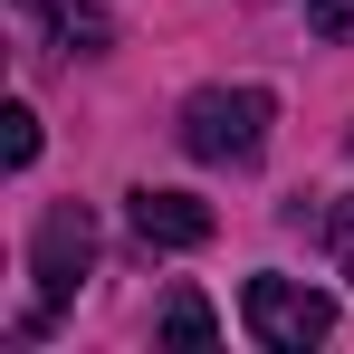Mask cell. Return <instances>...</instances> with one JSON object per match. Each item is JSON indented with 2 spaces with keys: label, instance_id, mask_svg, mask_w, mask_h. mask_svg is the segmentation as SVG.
<instances>
[{
  "label": "cell",
  "instance_id": "cell-1",
  "mask_svg": "<svg viewBox=\"0 0 354 354\" xmlns=\"http://www.w3.org/2000/svg\"><path fill=\"white\" fill-rule=\"evenodd\" d=\"M268 124H278V106H268V86H201L192 106H182V153L192 163H259L268 153Z\"/></svg>",
  "mask_w": 354,
  "mask_h": 354
},
{
  "label": "cell",
  "instance_id": "cell-2",
  "mask_svg": "<svg viewBox=\"0 0 354 354\" xmlns=\"http://www.w3.org/2000/svg\"><path fill=\"white\" fill-rule=\"evenodd\" d=\"M239 316H249V335L268 354H306V345L335 335V297L297 288V278H249V288H239Z\"/></svg>",
  "mask_w": 354,
  "mask_h": 354
},
{
  "label": "cell",
  "instance_id": "cell-3",
  "mask_svg": "<svg viewBox=\"0 0 354 354\" xmlns=\"http://www.w3.org/2000/svg\"><path fill=\"white\" fill-rule=\"evenodd\" d=\"M86 268H96V221H86V201H58V211L39 221V239H29V278H39V316H48V306H67Z\"/></svg>",
  "mask_w": 354,
  "mask_h": 354
},
{
  "label": "cell",
  "instance_id": "cell-4",
  "mask_svg": "<svg viewBox=\"0 0 354 354\" xmlns=\"http://www.w3.org/2000/svg\"><path fill=\"white\" fill-rule=\"evenodd\" d=\"M124 211H134V230H144V249H201V239L221 230V221H211V201H192V192H163V182L124 192Z\"/></svg>",
  "mask_w": 354,
  "mask_h": 354
},
{
  "label": "cell",
  "instance_id": "cell-5",
  "mask_svg": "<svg viewBox=\"0 0 354 354\" xmlns=\"http://www.w3.org/2000/svg\"><path fill=\"white\" fill-rule=\"evenodd\" d=\"M211 335H221V326H211V306H201V297H192V288H173V297H163V345H182V354H201V345H211Z\"/></svg>",
  "mask_w": 354,
  "mask_h": 354
},
{
  "label": "cell",
  "instance_id": "cell-6",
  "mask_svg": "<svg viewBox=\"0 0 354 354\" xmlns=\"http://www.w3.org/2000/svg\"><path fill=\"white\" fill-rule=\"evenodd\" d=\"M0 163H10V173L39 163V115H29V106H0Z\"/></svg>",
  "mask_w": 354,
  "mask_h": 354
},
{
  "label": "cell",
  "instance_id": "cell-7",
  "mask_svg": "<svg viewBox=\"0 0 354 354\" xmlns=\"http://www.w3.org/2000/svg\"><path fill=\"white\" fill-rule=\"evenodd\" d=\"M58 48H77V58H86V48H115V29H106L96 10H58Z\"/></svg>",
  "mask_w": 354,
  "mask_h": 354
},
{
  "label": "cell",
  "instance_id": "cell-8",
  "mask_svg": "<svg viewBox=\"0 0 354 354\" xmlns=\"http://www.w3.org/2000/svg\"><path fill=\"white\" fill-rule=\"evenodd\" d=\"M306 29L316 39H354V0H306Z\"/></svg>",
  "mask_w": 354,
  "mask_h": 354
},
{
  "label": "cell",
  "instance_id": "cell-9",
  "mask_svg": "<svg viewBox=\"0 0 354 354\" xmlns=\"http://www.w3.org/2000/svg\"><path fill=\"white\" fill-rule=\"evenodd\" d=\"M326 249H335V268L354 278V201H335V211H326Z\"/></svg>",
  "mask_w": 354,
  "mask_h": 354
}]
</instances>
